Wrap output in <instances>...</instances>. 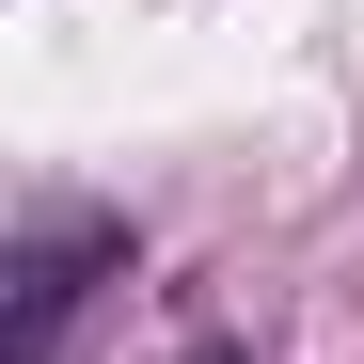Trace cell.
<instances>
[{
    "instance_id": "obj_1",
    "label": "cell",
    "mask_w": 364,
    "mask_h": 364,
    "mask_svg": "<svg viewBox=\"0 0 364 364\" xmlns=\"http://www.w3.org/2000/svg\"><path fill=\"white\" fill-rule=\"evenodd\" d=\"M111 254H127V222H48V237H16V333H0V348L48 364V348H64V317H80V285H95Z\"/></svg>"
},
{
    "instance_id": "obj_2",
    "label": "cell",
    "mask_w": 364,
    "mask_h": 364,
    "mask_svg": "<svg viewBox=\"0 0 364 364\" xmlns=\"http://www.w3.org/2000/svg\"><path fill=\"white\" fill-rule=\"evenodd\" d=\"M191 364H237V348H191Z\"/></svg>"
}]
</instances>
